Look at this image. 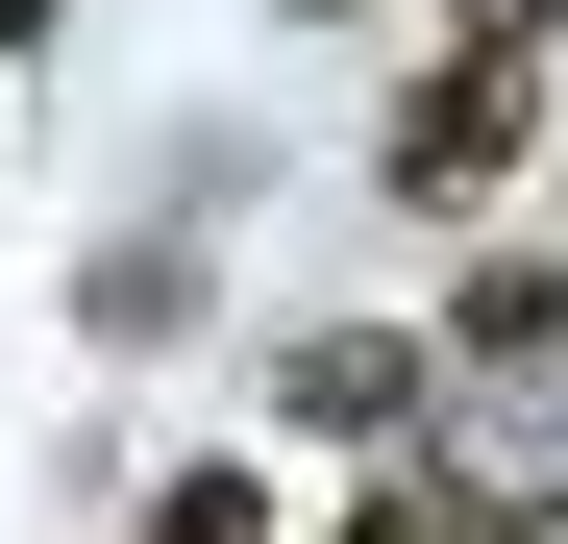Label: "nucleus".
<instances>
[{"label": "nucleus", "instance_id": "obj_1", "mask_svg": "<svg viewBox=\"0 0 568 544\" xmlns=\"http://www.w3.org/2000/svg\"><path fill=\"white\" fill-rule=\"evenodd\" d=\"M519 124H544V50H445L420 100H396V199H495Z\"/></svg>", "mask_w": 568, "mask_h": 544}, {"label": "nucleus", "instance_id": "obj_2", "mask_svg": "<svg viewBox=\"0 0 568 544\" xmlns=\"http://www.w3.org/2000/svg\"><path fill=\"white\" fill-rule=\"evenodd\" d=\"M272 396H297L322 445H420V421H445V346H396V322H297V346H272Z\"/></svg>", "mask_w": 568, "mask_h": 544}, {"label": "nucleus", "instance_id": "obj_3", "mask_svg": "<svg viewBox=\"0 0 568 544\" xmlns=\"http://www.w3.org/2000/svg\"><path fill=\"white\" fill-rule=\"evenodd\" d=\"M544 346H568V272H544V248H495V272L445 298V372H544Z\"/></svg>", "mask_w": 568, "mask_h": 544}, {"label": "nucleus", "instance_id": "obj_4", "mask_svg": "<svg viewBox=\"0 0 568 544\" xmlns=\"http://www.w3.org/2000/svg\"><path fill=\"white\" fill-rule=\"evenodd\" d=\"M346 544H445V495H420V471H371V495H346Z\"/></svg>", "mask_w": 568, "mask_h": 544}, {"label": "nucleus", "instance_id": "obj_5", "mask_svg": "<svg viewBox=\"0 0 568 544\" xmlns=\"http://www.w3.org/2000/svg\"><path fill=\"white\" fill-rule=\"evenodd\" d=\"M544 26H568V0H469V50H544Z\"/></svg>", "mask_w": 568, "mask_h": 544}, {"label": "nucleus", "instance_id": "obj_6", "mask_svg": "<svg viewBox=\"0 0 568 544\" xmlns=\"http://www.w3.org/2000/svg\"><path fill=\"white\" fill-rule=\"evenodd\" d=\"M0 50H50V0H0Z\"/></svg>", "mask_w": 568, "mask_h": 544}, {"label": "nucleus", "instance_id": "obj_7", "mask_svg": "<svg viewBox=\"0 0 568 544\" xmlns=\"http://www.w3.org/2000/svg\"><path fill=\"white\" fill-rule=\"evenodd\" d=\"M297 26H371V0H297Z\"/></svg>", "mask_w": 568, "mask_h": 544}]
</instances>
